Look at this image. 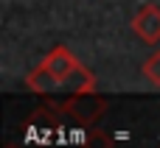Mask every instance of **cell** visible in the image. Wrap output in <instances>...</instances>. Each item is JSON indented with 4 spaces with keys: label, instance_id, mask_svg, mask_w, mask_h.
I'll return each instance as SVG.
<instances>
[{
    "label": "cell",
    "instance_id": "obj_1",
    "mask_svg": "<svg viewBox=\"0 0 160 148\" xmlns=\"http://www.w3.org/2000/svg\"><path fill=\"white\" fill-rule=\"evenodd\" d=\"M39 73L45 76L39 92H45L48 84H51V87H68L70 92H93V87H96L93 73H87V70L73 59V53H70L68 48H62V45L53 48V50L45 56Z\"/></svg>",
    "mask_w": 160,
    "mask_h": 148
},
{
    "label": "cell",
    "instance_id": "obj_3",
    "mask_svg": "<svg viewBox=\"0 0 160 148\" xmlns=\"http://www.w3.org/2000/svg\"><path fill=\"white\" fill-rule=\"evenodd\" d=\"M104 101L98 98V95H93V92H76V98L68 104V112L73 115V118H79L82 123H90V120H96L101 112H104Z\"/></svg>",
    "mask_w": 160,
    "mask_h": 148
},
{
    "label": "cell",
    "instance_id": "obj_5",
    "mask_svg": "<svg viewBox=\"0 0 160 148\" xmlns=\"http://www.w3.org/2000/svg\"><path fill=\"white\" fill-rule=\"evenodd\" d=\"M84 148H112V140H110V134H104V132L93 129V132H87Z\"/></svg>",
    "mask_w": 160,
    "mask_h": 148
},
{
    "label": "cell",
    "instance_id": "obj_2",
    "mask_svg": "<svg viewBox=\"0 0 160 148\" xmlns=\"http://www.w3.org/2000/svg\"><path fill=\"white\" fill-rule=\"evenodd\" d=\"M132 31H135L143 42L158 45L160 42V8L158 6H152V3L141 6V11L132 17Z\"/></svg>",
    "mask_w": 160,
    "mask_h": 148
},
{
    "label": "cell",
    "instance_id": "obj_4",
    "mask_svg": "<svg viewBox=\"0 0 160 148\" xmlns=\"http://www.w3.org/2000/svg\"><path fill=\"white\" fill-rule=\"evenodd\" d=\"M141 73L146 76V81H149V84H155V87L160 90V50H158V53H152V56L143 62Z\"/></svg>",
    "mask_w": 160,
    "mask_h": 148
}]
</instances>
